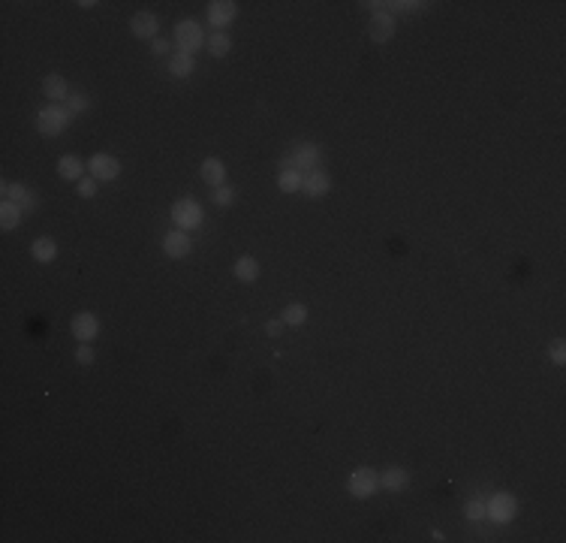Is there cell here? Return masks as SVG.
I'll return each instance as SVG.
<instances>
[{
    "mask_svg": "<svg viewBox=\"0 0 566 543\" xmlns=\"http://www.w3.org/2000/svg\"><path fill=\"white\" fill-rule=\"evenodd\" d=\"M301 190L310 196V199H316V196H325L328 190H332V175H328L325 169H310L305 172V181H301Z\"/></svg>",
    "mask_w": 566,
    "mask_h": 543,
    "instance_id": "9",
    "label": "cell"
},
{
    "mask_svg": "<svg viewBox=\"0 0 566 543\" xmlns=\"http://www.w3.org/2000/svg\"><path fill=\"white\" fill-rule=\"evenodd\" d=\"M175 45H178V52H187V54L199 52L205 45L202 27H199L196 22H178L175 24Z\"/></svg>",
    "mask_w": 566,
    "mask_h": 543,
    "instance_id": "5",
    "label": "cell"
},
{
    "mask_svg": "<svg viewBox=\"0 0 566 543\" xmlns=\"http://www.w3.org/2000/svg\"><path fill=\"white\" fill-rule=\"evenodd\" d=\"M42 94H45V100H51V103H60V100L67 103V97H70L67 79L58 76V72H51V76L42 81Z\"/></svg>",
    "mask_w": 566,
    "mask_h": 543,
    "instance_id": "15",
    "label": "cell"
},
{
    "mask_svg": "<svg viewBox=\"0 0 566 543\" xmlns=\"http://www.w3.org/2000/svg\"><path fill=\"white\" fill-rule=\"evenodd\" d=\"M280 320L283 326H301L307 320V305H301V302H292L283 308V314H280Z\"/></svg>",
    "mask_w": 566,
    "mask_h": 543,
    "instance_id": "25",
    "label": "cell"
},
{
    "mask_svg": "<svg viewBox=\"0 0 566 543\" xmlns=\"http://www.w3.org/2000/svg\"><path fill=\"white\" fill-rule=\"evenodd\" d=\"M31 253H33L36 262H51L58 257V244H54V239H49V235H42V239H36L31 244Z\"/></svg>",
    "mask_w": 566,
    "mask_h": 543,
    "instance_id": "23",
    "label": "cell"
},
{
    "mask_svg": "<svg viewBox=\"0 0 566 543\" xmlns=\"http://www.w3.org/2000/svg\"><path fill=\"white\" fill-rule=\"evenodd\" d=\"M266 332L271 335V338H275V335H280V332H283V320H280V317H277V320H268V323H266Z\"/></svg>",
    "mask_w": 566,
    "mask_h": 543,
    "instance_id": "32",
    "label": "cell"
},
{
    "mask_svg": "<svg viewBox=\"0 0 566 543\" xmlns=\"http://www.w3.org/2000/svg\"><path fill=\"white\" fill-rule=\"evenodd\" d=\"M22 212H24V208L15 205V203H0V226H3L6 233L15 230V226L22 223Z\"/></svg>",
    "mask_w": 566,
    "mask_h": 543,
    "instance_id": "24",
    "label": "cell"
},
{
    "mask_svg": "<svg viewBox=\"0 0 566 543\" xmlns=\"http://www.w3.org/2000/svg\"><path fill=\"white\" fill-rule=\"evenodd\" d=\"M130 31H133V36H139V40H157L160 22L154 13H136L133 22H130Z\"/></svg>",
    "mask_w": 566,
    "mask_h": 543,
    "instance_id": "14",
    "label": "cell"
},
{
    "mask_svg": "<svg viewBox=\"0 0 566 543\" xmlns=\"http://www.w3.org/2000/svg\"><path fill=\"white\" fill-rule=\"evenodd\" d=\"M202 181L208 187H223V181H226V166H223V160H217V157H208L202 163Z\"/></svg>",
    "mask_w": 566,
    "mask_h": 543,
    "instance_id": "19",
    "label": "cell"
},
{
    "mask_svg": "<svg viewBox=\"0 0 566 543\" xmlns=\"http://www.w3.org/2000/svg\"><path fill=\"white\" fill-rule=\"evenodd\" d=\"M301 181H305V172L289 169V166H280L277 187L283 190V194H298V190H301Z\"/></svg>",
    "mask_w": 566,
    "mask_h": 543,
    "instance_id": "22",
    "label": "cell"
},
{
    "mask_svg": "<svg viewBox=\"0 0 566 543\" xmlns=\"http://www.w3.org/2000/svg\"><path fill=\"white\" fill-rule=\"evenodd\" d=\"M70 121H72V112L60 103L45 106V109H40V115H36V127H40L42 136H60L70 127Z\"/></svg>",
    "mask_w": 566,
    "mask_h": 543,
    "instance_id": "1",
    "label": "cell"
},
{
    "mask_svg": "<svg viewBox=\"0 0 566 543\" xmlns=\"http://www.w3.org/2000/svg\"><path fill=\"white\" fill-rule=\"evenodd\" d=\"M380 486L386 489V492H404L410 486V474L404 468H386L380 474Z\"/></svg>",
    "mask_w": 566,
    "mask_h": 543,
    "instance_id": "16",
    "label": "cell"
},
{
    "mask_svg": "<svg viewBox=\"0 0 566 543\" xmlns=\"http://www.w3.org/2000/svg\"><path fill=\"white\" fill-rule=\"evenodd\" d=\"M58 172H60V178H67V181H81L85 175V163H81L79 157H72V154H63V157L58 160Z\"/></svg>",
    "mask_w": 566,
    "mask_h": 543,
    "instance_id": "21",
    "label": "cell"
},
{
    "mask_svg": "<svg viewBox=\"0 0 566 543\" xmlns=\"http://www.w3.org/2000/svg\"><path fill=\"white\" fill-rule=\"evenodd\" d=\"M235 15H238V6H235L232 0H214V3H208V22H211L217 31L229 27L235 22Z\"/></svg>",
    "mask_w": 566,
    "mask_h": 543,
    "instance_id": "10",
    "label": "cell"
},
{
    "mask_svg": "<svg viewBox=\"0 0 566 543\" xmlns=\"http://www.w3.org/2000/svg\"><path fill=\"white\" fill-rule=\"evenodd\" d=\"M464 516H467L470 522H479V519H485V504L479 501V498H470L467 507H464Z\"/></svg>",
    "mask_w": 566,
    "mask_h": 543,
    "instance_id": "27",
    "label": "cell"
},
{
    "mask_svg": "<svg viewBox=\"0 0 566 543\" xmlns=\"http://www.w3.org/2000/svg\"><path fill=\"white\" fill-rule=\"evenodd\" d=\"M232 272H235V278L238 281H244V284H253V281L259 278V260L250 257V253H244V257L235 260Z\"/></svg>",
    "mask_w": 566,
    "mask_h": 543,
    "instance_id": "17",
    "label": "cell"
},
{
    "mask_svg": "<svg viewBox=\"0 0 566 543\" xmlns=\"http://www.w3.org/2000/svg\"><path fill=\"white\" fill-rule=\"evenodd\" d=\"M515 513H518V501L509 492H497V495H491V501L485 504V519H491L494 525H506V522H512L515 519Z\"/></svg>",
    "mask_w": 566,
    "mask_h": 543,
    "instance_id": "3",
    "label": "cell"
},
{
    "mask_svg": "<svg viewBox=\"0 0 566 543\" xmlns=\"http://www.w3.org/2000/svg\"><path fill=\"white\" fill-rule=\"evenodd\" d=\"M551 362H554V365H563V362H566V341L563 338H558V341L551 344Z\"/></svg>",
    "mask_w": 566,
    "mask_h": 543,
    "instance_id": "31",
    "label": "cell"
},
{
    "mask_svg": "<svg viewBox=\"0 0 566 543\" xmlns=\"http://www.w3.org/2000/svg\"><path fill=\"white\" fill-rule=\"evenodd\" d=\"M3 203H15V205H22L24 212H33L36 208V196L27 190L24 184H15V181H3Z\"/></svg>",
    "mask_w": 566,
    "mask_h": 543,
    "instance_id": "11",
    "label": "cell"
},
{
    "mask_svg": "<svg viewBox=\"0 0 566 543\" xmlns=\"http://www.w3.org/2000/svg\"><path fill=\"white\" fill-rule=\"evenodd\" d=\"M94 359H97V353L90 344H79V350H76V362L79 365H94Z\"/></svg>",
    "mask_w": 566,
    "mask_h": 543,
    "instance_id": "29",
    "label": "cell"
},
{
    "mask_svg": "<svg viewBox=\"0 0 566 543\" xmlns=\"http://www.w3.org/2000/svg\"><path fill=\"white\" fill-rule=\"evenodd\" d=\"M70 329H72V335H76L81 344H90L99 335V320H97V314L81 311V314H76L70 320Z\"/></svg>",
    "mask_w": 566,
    "mask_h": 543,
    "instance_id": "8",
    "label": "cell"
},
{
    "mask_svg": "<svg viewBox=\"0 0 566 543\" xmlns=\"http://www.w3.org/2000/svg\"><path fill=\"white\" fill-rule=\"evenodd\" d=\"M395 36V18L386 9H377L371 18V40L373 42H389Z\"/></svg>",
    "mask_w": 566,
    "mask_h": 543,
    "instance_id": "13",
    "label": "cell"
},
{
    "mask_svg": "<svg viewBox=\"0 0 566 543\" xmlns=\"http://www.w3.org/2000/svg\"><path fill=\"white\" fill-rule=\"evenodd\" d=\"M76 6H81V9H90V6H97V3H94V0H79Z\"/></svg>",
    "mask_w": 566,
    "mask_h": 543,
    "instance_id": "34",
    "label": "cell"
},
{
    "mask_svg": "<svg viewBox=\"0 0 566 543\" xmlns=\"http://www.w3.org/2000/svg\"><path fill=\"white\" fill-rule=\"evenodd\" d=\"M346 489H350L353 498H359V501H364V498L377 495L380 489V474L373 468H355L350 480H346Z\"/></svg>",
    "mask_w": 566,
    "mask_h": 543,
    "instance_id": "2",
    "label": "cell"
},
{
    "mask_svg": "<svg viewBox=\"0 0 566 543\" xmlns=\"http://www.w3.org/2000/svg\"><path fill=\"white\" fill-rule=\"evenodd\" d=\"M205 49H208V54H211V58H226V54H229V49H232V36L226 33V31H214V33L205 40Z\"/></svg>",
    "mask_w": 566,
    "mask_h": 543,
    "instance_id": "20",
    "label": "cell"
},
{
    "mask_svg": "<svg viewBox=\"0 0 566 543\" xmlns=\"http://www.w3.org/2000/svg\"><path fill=\"white\" fill-rule=\"evenodd\" d=\"M190 248H193V242H190L187 230H172V233H166V239H163V251H166V257H172V260L187 257Z\"/></svg>",
    "mask_w": 566,
    "mask_h": 543,
    "instance_id": "12",
    "label": "cell"
},
{
    "mask_svg": "<svg viewBox=\"0 0 566 543\" xmlns=\"http://www.w3.org/2000/svg\"><path fill=\"white\" fill-rule=\"evenodd\" d=\"M79 196H85V199H94L97 196V178H81L79 181Z\"/></svg>",
    "mask_w": 566,
    "mask_h": 543,
    "instance_id": "30",
    "label": "cell"
},
{
    "mask_svg": "<svg viewBox=\"0 0 566 543\" xmlns=\"http://www.w3.org/2000/svg\"><path fill=\"white\" fill-rule=\"evenodd\" d=\"M214 205H220V208H229L235 203V187L229 184H223V187H214Z\"/></svg>",
    "mask_w": 566,
    "mask_h": 543,
    "instance_id": "26",
    "label": "cell"
},
{
    "mask_svg": "<svg viewBox=\"0 0 566 543\" xmlns=\"http://www.w3.org/2000/svg\"><path fill=\"white\" fill-rule=\"evenodd\" d=\"M88 169H90V178H97V181H112L121 175V163H118V157H112V154H94L88 163Z\"/></svg>",
    "mask_w": 566,
    "mask_h": 543,
    "instance_id": "7",
    "label": "cell"
},
{
    "mask_svg": "<svg viewBox=\"0 0 566 543\" xmlns=\"http://www.w3.org/2000/svg\"><path fill=\"white\" fill-rule=\"evenodd\" d=\"M151 49H154V54H169V42L166 40H151Z\"/></svg>",
    "mask_w": 566,
    "mask_h": 543,
    "instance_id": "33",
    "label": "cell"
},
{
    "mask_svg": "<svg viewBox=\"0 0 566 543\" xmlns=\"http://www.w3.org/2000/svg\"><path fill=\"white\" fill-rule=\"evenodd\" d=\"M172 221H175L178 230H196L202 223V205L196 199H178L172 205Z\"/></svg>",
    "mask_w": 566,
    "mask_h": 543,
    "instance_id": "4",
    "label": "cell"
},
{
    "mask_svg": "<svg viewBox=\"0 0 566 543\" xmlns=\"http://www.w3.org/2000/svg\"><path fill=\"white\" fill-rule=\"evenodd\" d=\"M193 70H196V58H193V54L178 52V54H172V58H169V72L175 79H190V76H193Z\"/></svg>",
    "mask_w": 566,
    "mask_h": 543,
    "instance_id": "18",
    "label": "cell"
},
{
    "mask_svg": "<svg viewBox=\"0 0 566 543\" xmlns=\"http://www.w3.org/2000/svg\"><path fill=\"white\" fill-rule=\"evenodd\" d=\"M67 109H70L72 115H81V112H88V109H90V100L85 94H70L67 97Z\"/></svg>",
    "mask_w": 566,
    "mask_h": 543,
    "instance_id": "28",
    "label": "cell"
},
{
    "mask_svg": "<svg viewBox=\"0 0 566 543\" xmlns=\"http://www.w3.org/2000/svg\"><path fill=\"white\" fill-rule=\"evenodd\" d=\"M316 163H319V151H316V145H298L296 151H289L286 157H283V166L298 169V172H310V169H316Z\"/></svg>",
    "mask_w": 566,
    "mask_h": 543,
    "instance_id": "6",
    "label": "cell"
}]
</instances>
